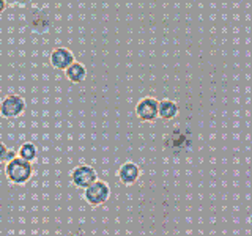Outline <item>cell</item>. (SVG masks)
Wrapping results in <instances>:
<instances>
[{"label": "cell", "mask_w": 252, "mask_h": 236, "mask_svg": "<svg viewBox=\"0 0 252 236\" xmlns=\"http://www.w3.org/2000/svg\"><path fill=\"white\" fill-rule=\"evenodd\" d=\"M32 164L22 157L16 156L13 157L11 161H8L6 167H5V173H6V178L11 181L14 184H24L32 178Z\"/></svg>", "instance_id": "cell-1"}, {"label": "cell", "mask_w": 252, "mask_h": 236, "mask_svg": "<svg viewBox=\"0 0 252 236\" xmlns=\"http://www.w3.org/2000/svg\"><path fill=\"white\" fill-rule=\"evenodd\" d=\"M110 195V189L104 181H94L89 187H85L84 199L93 206H99V205L106 203Z\"/></svg>", "instance_id": "cell-2"}, {"label": "cell", "mask_w": 252, "mask_h": 236, "mask_svg": "<svg viewBox=\"0 0 252 236\" xmlns=\"http://www.w3.org/2000/svg\"><path fill=\"white\" fill-rule=\"evenodd\" d=\"M71 179H73V184L76 187L85 189L89 187L92 183H94L96 178V172H94L89 165H81V167H76L71 173Z\"/></svg>", "instance_id": "cell-3"}, {"label": "cell", "mask_w": 252, "mask_h": 236, "mask_svg": "<svg viewBox=\"0 0 252 236\" xmlns=\"http://www.w3.org/2000/svg\"><path fill=\"white\" fill-rule=\"evenodd\" d=\"M26 109V101H24L21 96H16V94H11V96H6L0 106V112H2L3 117L6 118H13L18 117L24 112Z\"/></svg>", "instance_id": "cell-4"}, {"label": "cell", "mask_w": 252, "mask_h": 236, "mask_svg": "<svg viewBox=\"0 0 252 236\" xmlns=\"http://www.w3.org/2000/svg\"><path fill=\"white\" fill-rule=\"evenodd\" d=\"M158 102L155 98H144L136 106V114L142 121H155L158 118Z\"/></svg>", "instance_id": "cell-5"}, {"label": "cell", "mask_w": 252, "mask_h": 236, "mask_svg": "<svg viewBox=\"0 0 252 236\" xmlns=\"http://www.w3.org/2000/svg\"><path fill=\"white\" fill-rule=\"evenodd\" d=\"M73 61H74L73 52L65 49V47H59V49L52 51L51 54V63H52V66L57 69H62V71L66 69Z\"/></svg>", "instance_id": "cell-6"}, {"label": "cell", "mask_w": 252, "mask_h": 236, "mask_svg": "<svg viewBox=\"0 0 252 236\" xmlns=\"http://www.w3.org/2000/svg\"><path fill=\"white\" fill-rule=\"evenodd\" d=\"M139 177H140V169L134 162H126L118 170V179L123 184H134L139 179Z\"/></svg>", "instance_id": "cell-7"}, {"label": "cell", "mask_w": 252, "mask_h": 236, "mask_svg": "<svg viewBox=\"0 0 252 236\" xmlns=\"http://www.w3.org/2000/svg\"><path fill=\"white\" fill-rule=\"evenodd\" d=\"M178 115V106L177 102H173L170 99H164L158 102V117L162 120H172Z\"/></svg>", "instance_id": "cell-8"}, {"label": "cell", "mask_w": 252, "mask_h": 236, "mask_svg": "<svg viewBox=\"0 0 252 236\" xmlns=\"http://www.w3.org/2000/svg\"><path fill=\"white\" fill-rule=\"evenodd\" d=\"M65 73H66V77L69 79L71 82H74V84H81L85 76H87V69L85 66L82 65V63H77V61H73L71 65L65 69Z\"/></svg>", "instance_id": "cell-9"}, {"label": "cell", "mask_w": 252, "mask_h": 236, "mask_svg": "<svg viewBox=\"0 0 252 236\" xmlns=\"http://www.w3.org/2000/svg\"><path fill=\"white\" fill-rule=\"evenodd\" d=\"M19 157L22 159H26L29 162H32L36 157V148L33 144H24L21 148H19Z\"/></svg>", "instance_id": "cell-10"}, {"label": "cell", "mask_w": 252, "mask_h": 236, "mask_svg": "<svg viewBox=\"0 0 252 236\" xmlns=\"http://www.w3.org/2000/svg\"><path fill=\"white\" fill-rule=\"evenodd\" d=\"M6 147L5 144H0V162H3L5 161V154H6Z\"/></svg>", "instance_id": "cell-11"}, {"label": "cell", "mask_w": 252, "mask_h": 236, "mask_svg": "<svg viewBox=\"0 0 252 236\" xmlns=\"http://www.w3.org/2000/svg\"><path fill=\"white\" fill-rule=\"evenodd\" d=\"M13 157H16V153L13 151V149H6V154H5V161H11Z\"/></svg>", "instance_id": "cell-12"}, {"label": "cell", "mask_w": 252, "mask_h": 236, "mask_svg": "<svg viewBox=\"0 0 252 236\" xmlns=\"http://www.w3.org/2000/svg\"><path fill=\"white\" fill-rule=\"evenodd\" d=\"M6 10V2L5 0H0V13H3Z\"/></svg>", "instance_id": "cell-13"}, {"label": "cell", "mask_w": 252, "mask_h": 236, "mask_svg": "<svg viewBox=\"0 0 252 236\" xmlns=\"http://www.w3.org/2000/svg\"><path fill=\"white\" fill-rule=\"evenodd\" d=\"M14 2H18V3H27V2H30V0H14Z\"/></svg>", "instance_id": "cell-14"}]
</instances>
